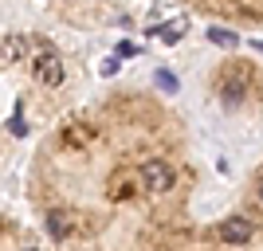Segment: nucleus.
I'll use <instances>...</instances> for the list:
<instances>
[{
    "mask_svg": "<svg viewBox=\"0 0 263 251\" xmlns=\"http://www.w3.org/2000/svg\"><path fill=\"white\" fill-rule=\"evenodd\" d=\"M209 35L216 40V44H224V47H232V44H236V35H232V32H209Z\"/></svg>",
    "mask_w": 263,
    "mask_h": 251,
    "instance_id": "5",
    "label": "nucleus"
},
{
    "mask_svg": "<svg viewBox=\"0 0 263 251\" xmlns=\"http://www.w3.org/2000/svg\"><path fill=\"white\" fill-rule=\"evenodd\" d=\"M16 59H24V40L4 35V63H16Z\"/></svg>",
    "mask_w": 263,
    "mask_h": 251,
    "instance_id": "4",
    "label": "nucleus"
},
{
    "mask_svg": "<svg viewBox=\"0 0 263 251\" xmlns=\"http://www.w3.org/2000/svg\"><path fill=\"white\" fill-rule=\"evenodd\" d=\"M32 71L44 87H59V83H63V63H59V55H55L51 47H44V51L32 59Z\"/></svg>",
    "mask_w": 263,
    "mask_h": 251,
    "instance_id": "3",
    "label": "nucleus"
},
{
    "mask_svg": "<svg viewBox=\"0 0 263 251\" xmlns=\"http://www.w3.org/2000/svg\"><path fill=\"white\" fill-rule=\"evenodd\" d=\"M252 236H255V224L248 216H228L216 228V240L228 243V247H243V243H252Z\"/></svg>",
    "mask_w": 263,
    "mask_h": 251,
    "instance_id": "2",
    "label": "nucleus"
},
{
    "mask_svg": "<svg viewBox=\"0 0 263 251\" xmlns=\"http://www.w3.org/2000/svg\"><path fill=\"white\" fill-rule=\"evenodd\" d=\"M28 251H32V247H28Z\"/></svg>",
    "mask_w": 263,
    "mask_h": 251,
    "instance_id": "7",
    "label": "nucleus"
},
{
    "mask_svg": "<svg viewBox=\"0 0 263 251\" xmlns=\"http://www.w3.org/2000/svg\"><path fill=\"white\" fill-rule=\"evenodd\" d=\"M138 181H142V188H149L154 197H165V192H173L177 185V169L165 157H149V161H142V169H138Z\"/></svg>",
    "mask_w": 263,
    "mask_h": 251,
    "instance_id": "1",
    "label": "nucleus"
},
{
    "mask_svg": "<svg viewBox=\"0 0 263 251\" xmlns=\"http://www.w3.org/2000/svg\"><path fill=\"white\" fill-rule=\"evenodd\" d=\"M255 200H259V204H263V173L255 177Z\"/></svg>",
    "mask_w": 263,
    "mask_h": 251,
    "instance_id": "6",
    "label": "nucleus"
}]
</instances>
